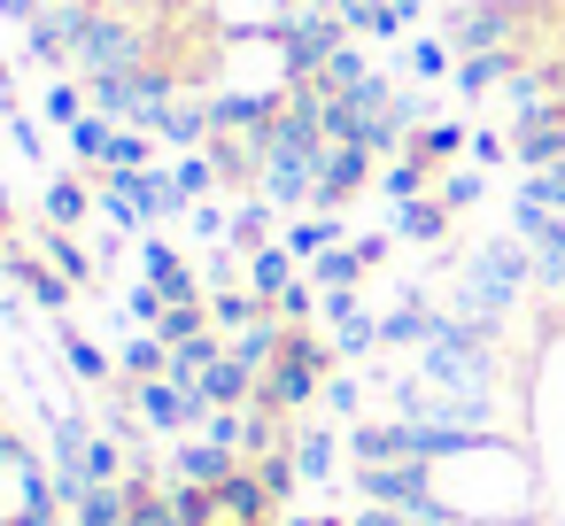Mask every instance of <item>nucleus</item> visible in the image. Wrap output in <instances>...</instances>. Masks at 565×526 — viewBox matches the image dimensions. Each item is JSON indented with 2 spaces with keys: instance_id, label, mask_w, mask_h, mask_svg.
I'll use <instances>...</instances> for the list:
<instances>
[{
  "instance_id": "1",
  "label": "nucleus",
  "mask_w": 565,
  "mask_h": 526,
  "mask_svg": "<svg viewBox=\"0 0 565 526\" xmlns=\"http://www.w3.org/2000/svg\"><path fill=\"white\" fill-rule=\"evenodd\" d=\"M63 356H71V372H78L86 387H109V356H102L94 341H78V333H63Z\"/></svg>"
},
{
  "instance_id": "2",
  "label": "nucleus",
  "mask_w": 565,
  "mask_h": 526,
  "mask_svg": "<svg viewBox=\"0 0 565 526\" xmlns=\"http://www.w3.org/2000/svg\"><path fill=\"white\" fill-rule=\"evenodd\" d=\"M47 217H55V233H71V225L86 217V186H78V179H55V194H47Z\"/></svg>"
},
{
  "instance_id": "3",
  "label": "nucleus",
  "mask_w": 565,
  "mask_h": 526,
  "mask_svg": "<svg viewBox=\"0 0 565 526\" xmlns=\"http://www.w3.org/2000/svg\"><path fill=\"white\" fill-rule=\"evenodd\" d=\"M411 71H418V78H441V71H449V47H441V40H418V47H411Z\"/></svg>"
},
{
  "instance_id": "4",
  "label": "nucleus",
  "mask_w": 565,
  "mask_h": 526,
  "mask_svg": "<svg viewBox=\"0 0 565 526\" xmlns=\"http://www.w3.org/2000/svg\"><path fill=\"white\" fill-rule=\"evenodd\" d=\"M333 233H341V225H295L287 248H295V256H318V248H333Z\"/></svg>"
}]
</instances>
